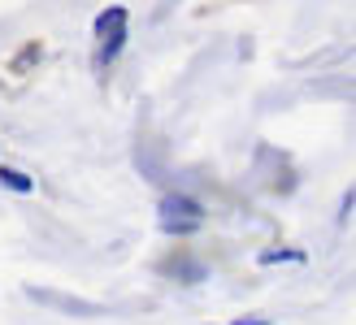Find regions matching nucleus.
Wrapping results in <instances>:
<instances>
[{
    "instance_id": "f257e3e1",
    "label": "nucleus",
    "mask_w": 356,
    "mask_h": 325,
    "mask_svg": "<svg viewBox=\"0 0 356 325\" xmlns=\"http://www.w3.org/2000/svg\"><path fill=\"white\" fill-rule=\"evenodd\" d=\"M127 35H131V13L122 9V5H109L100 17H96V69H109L118 57H122V48H127Z\"/></svg>"
},
{
    "instance_id": "f03ea898",
    "label": "nucleus",
    "mask_w": 356,
    "mask_h": 325,
    "mask_svg": "<svg viewBox=\"0 0 356 325\" xmlns=\"http://www.w3.org/2000/svg\"><path fill=\"white\" fill-rule=\"evenodd\" d=\"M156 217H161V230L174 234V239H187V234H195L204 226V204L191 200V195L183 191H170L161 204H156Z\"/></svg>"
},
{
    "instance_id": "7ed1b4c3",
    "label": "nucleus",
    "mask_w": 356,
    "mask_h": 325,
    "mask_svg": "<svg viewBox=\"0 0 356 325\" xmlns=\"http://www.w3.org/2000/svg\"><path fill=\"white\" fill-rule=\"evenodd\" d=\"M0 187H9L13 195H31L35 191V178L22 174V169H13V165H0Z\"/></svg>"
},
{
    "instance_id": "20e7f679",
    "label": "nucleus",
    "mask_w": 356,
    "mask_h": 325,
    "mask_svg": "<svg viewBox=\"0 0 356 325\" xmlns=\"http://www.w3.org/2000/svg\"><path fill=\"white\" fill-rule=\"evenodd\" d=\"M282 260H291V265H305V251H287V247H270V251H261L257 265H282Z\"/></svg>"
},
{
    "instance_id": "39448f33",
    "label": "nucleus",
    "mask_w": 356,
    "mask_h": 325,
    "mask_svg": "<svg viewBox=\"0 0 356 325\" xmlns=\"http://www.w3.org/2000/svg\"><path fill=\"white\" fill-rule=\"evenodd\" d=\"M31 57L40 61V44H31V48H22V52H17V61H13V69H26V65H31Z\"/></svg>"
},
{
    "instance_id": "423d86ee",
    "label": "nucleus",
    "mask_w": 356,
    "mask_h": 325,
    "mask_svg": "<svg viewBox=\"0 0 356 325\" xmlns=\"http://www.w3.org/2000/svg\"><path fill=\"white\" fill-rule=\"evenodd\" d=\"M230 325H274L270 317H239V321H230Z\"/></svg>"
},
{
    "instance_id": "0eeeda50",
    "label": "nucleus",
    "mask_w": 356,
    "mask_h": 325,
    "mask_svg": "<svg viewBox=\"0 0 356 325\" xmlns=\"http://www.w3.org/2000/svg\"><path fill=\"white\" fill-rule=\"evenodd\" d=\"M352 200H356V195L348 191V195H343V208H339V222H348V217H352Z\"/></svg>"
}]
</instances>
